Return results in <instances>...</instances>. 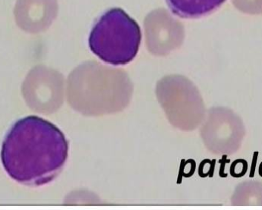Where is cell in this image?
<instances>
[{"label":"cell","instance_id":"1","mask_svg":"<svg viewBox=\"0 0 262 210\" xmlns=\"http://www.w3.org/2000/svg\"><path fill=\"white\" fill-rule=\"evenodd\" d=\"M69 156L64 133L49 120L31 115L17 120L5 136L0 151L3 169L25 186L38 187L55 180Z\"/></svg>","mask_w":262,"mask_h":210},{"label":"cell","instance_id":"2","mask_svg":"<svg viewBox=\"0 0 262 210\" xmlns=\"http://www.w3.org/2000/svg\"><path fill=\"white\" fill-rule=\"evenodd\" d=\"M141 43L138 23L123 9H109L97 21L89 38L91 51L112 66H125L137 56Z\"/></svg>","mask_w":262,"mask_h":210},{"label":"cell","instance_id":"3","mask_svg":"<svg viewBox=\"0 0 262 210\" xmlns=\"http://www.w3.org/2000/svg\"><path fill=\"white\" fill-rule=\"evenodd\" d=\"M56 13V0H17L14 9L17 25L31 33L49 27Z\"/></svg>","mask_w":262,"mask_h":210},{"label":"cell","instance_id":"4","mask_svg":"<svg viewBox=\"0 0 262 210\" xmlns=\"http://www.w3.org/2000/svg\"><path fill=\"white\" fill-rule=\"evenodd\" d=\"M220 113L215 124V137L219 141L215 152L232 155L241 148L246 135L245 126L239 116L232 110L220 108Z\"/></svg>","mask_w":262,"mask_h":210},{"label":"cell","instance_id":"5","mask_svg":"<svg viewBox=\"0 0 262 210\" xmlns=\"http://www.w3.org/2000/svg\"><path fill=\"white\" fill-rule=\"evenodd\" d=\"M226 0H166L177 16L195 18L207 15L220 7Z\"/></svg>","mask_w":262,"mask_h":210},{"label":"cell","instance_id":"6","mask_svg":"<svg viewBox=\"0 0 262 210\" xmlns=\"http://www.w3.org/2000/svg\"><path fill=\"white\" fill-rule=\"evenodd\" d=\"M243 183L248 191L239 185L232 197V205L262 206V183L260 182H244Z\"/></svg>","mask_w":262,"mask_h":210},{"label":"cell","instance_id":"7","mask_svg":"<svg viewBox=\"0 0 262 210\" xmlns=\"http://www.w3.org/2000/svg\"><path fill=\"white\" fill-rule=\"evenodd\" d=\"M247 163L244 160H238L232 163L231 166V174L232 177H241L246 174L247 171Z\"/></svg>","mask_w":262,"mask_h":210},{"label":"cell","instance_id":"8","mask_svg":"<svg viewBox=\"0 0 262 210\" xmlns=\"http://www.w3.org/2000/svg\"><path fill=\"white\" fill-rule=\"evenodd\" d=\"M259 174H260V175H261L262 177V163H261V165H260Z\"/></svg>","mask_w":262,"mask_h":210}]
</instances>
